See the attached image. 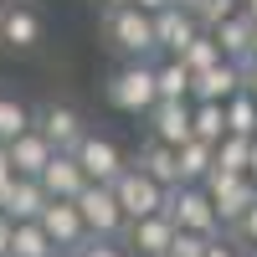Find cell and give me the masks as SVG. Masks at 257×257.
<instances>
[{
  "label": "cell",
  "mask_w": 257,
  "mask_h": 257,
  "mask_svg": "<svg viewBox=\"0 0 257 257\" xmlns=\"http://www.w3.org/2000/svg\"><path fill=\"white\" fill-rule=\"evenodd\" d=\"M134 165L149 170L160 185H180V149H170V144H160V139H144L139 155H134Z\"/></svg>",
  "instance_id": "obj_19"
},
{
  "label": "cell",
  "mask_w": 257,
  "mask_h": 257,
  "mask_svg": "<svg viewBox=\"0 0 257 257\" xmlns=\"http://www.w3.org/2000/svg\"><path fill=\"white\" fill-rule=\"evenodd\" d=\"M113 190H118V206H123L128 221L160 216V211H165V196H170V185H160V180L149 175V170H139L134 160H128V170L113 180Z\"/></svg>",
  "instance_id": "obj_5"
},
{
  "label": "cell",
  "mask_w": 257,
  "mask_h": 257,
  "mask_svg": "<svg viewBox=\"0 0 257 257\" xmlns=\"http://www.w3.org/2000/svg\"><path fill=\"white\" fill-rule=\"evenodd\" d=\"M41 226H47V237H52L57 247H67V252H77L82 242H88V221H82L77 201H47Z\"/></svg>",
  "instance_id": "obj_15"
},
{
  "label": "cell",
  "mask_w": 257,
  "mask_h": 257,
  "mask_svg": "<svg viewBox=\"0 0 257 257\" xmlns=\"http://www.w3.org/2000/svg\"><path fill=\"white\" fill-rule=\"evenodd\" d=\"M180 62H185L190 72H206V67H216V62H226V57H221V41L211 36V31H201V36L180 52Z\"/></svg>",
  "instance_id": "obj_27"
},
{
  "label": "cell",
  "mask_w": 257,
  "mask_h": 257,
  "mask_svg": "<svg viewBox=\"0 0 257 257\" xmlns=\"http://www.w3.org/2000/svg\"><path fill=\"white\" fill-rule=\"evenodd\" d=\"M211 237H201V231H175V242H170V257H206Z\"/></svg>",
  "instance_id": "obj_29"
},
{
  "label": "cell",
  "mask_w": 257,
  "mask_h": 257,
  "mask_svg": "<svg viewBox=\"0 0 257 257\" xmlns=\"http://www.w3.org/2000/svg\"><path fill=\"white\" fill-rule=\"evenodd\" d=\"M41 36H47V16L36 0H0V52L26 57L41 47Z\"/></svg>",
  "instance_id": "obj_4"
},
{
  "label": "cell",
  "mask_w": 257,
  "mask_h": 257,
  "mask_svg": "<svg viewBox=\"0 0 257 257\" xmlns=\"http://www.w3.org/2000/svg\"><path fill=\"white\" fill-rule=\"evenodd\" d=\"M211 36H216L221 41V57L226 62H237V67H252V36H257V21L247 16V11H237V16H231V21H221V26L216 31H211Z\"/></svg>",
  "instance_id": "obj_17"
},
{
  "label": "cell",
  "mask_w": 257,
  "mask_h": 257,
  "mask_svg": "<svg viewBox=\"0 0 257 257\" xmlns=\"http://www.w3.org/2000/svg\"><path fill=\"white\" fill-rule=\"evenodd\" d=\"M144 123H149V139L180 149V144L196 139V103H190V98H160Z\"/></svg>",
  "instance_id": "obj_8"
},
{
  "label": "cell",
  "mask_w": 257,
  "mask_h": 257,
  "mask_svg": "<svg viewBox=\"0 0 257 257\" xmlns=\"http://www.w3.org/2000/svg\"><path fill=\"white\" fill-rule=\"evenodd\" d=\"M36 128L57 149H72V155H77V144L88 139V123H82V113L72 108V103H41L36 108Z\"/></svg>",
  "instance_id": "obj_11"
},
{
  "label": "cell",
  "mask_w": 257,
  "mask_h": 257,
  "mask_svg": "<svg viewBox=\"0 0 257 257\" xmlns=\"http://www.w3.org/2000/svg\"><path fill=\"white\" fill-rule=\"evenodd\" d=\"M190 82H196V72H190L180 57L160 62V98H190Z\"/></svg>",
  "instance_id": "obj_24"
},
{
  "label": "cell",
  "mask_w": 257,
  "mask_h": 257,
  "mask_svg": "<svg viewBox=\"0 0 257 257\" xmlns=\"http://www.w3.org/2000/svg\"><path fill=\"white\" fill-rule=\"evenodd\" d=\"M175 6H180V11H190V16L201 21V11H206V0H175Z\"/></svg>",
  "instance_id": "obj_36"
},
{
  "label": "cell",
  "mask_w": 257,
  "mask_h": 257,
  "mask_svg": "<svg viewBox=\"0 0 257 257\" xmlns=\"http://www.w3.org/2000/svg\"><path fill=\"white\" fill-rule=\"evenodd\" d=\"M52 155H57V144H52L47 134H41L36 123H31L26 134H21V139L11 144V165H16V175H31V180H36L41 170L52 165Z\"/></svg>",
  "instance_id": "obj_18"
},
{
  "label": "cell",
  "mask_w": 257,
  "mask_h": 257,
  "mask_svg": "<svg viewBox=\"0 0 257 257\" xmlns=\"http://www.w3.org/2000/svg\"><path fill=\"white\" fill-rule=\"evenodd\" d=\"M252 57H257V36H252Z\"/></svg>",
  "instance_id": "obj_42"
},
{
  "label": "cell",
  "mask_w": 257,
  "mask_h": 257,
  "mask_svg": "<svg viewBox=\"0 0 257 257\" xmlns=\"http://www.w3.org/2000/svg\"><path fill=\"white\" fill-rule=\"evenodd\" d=\"M242 11V0H206V11H201V31H216L221 21H231Z\"/></svg>",
  "instance_id": "obj_28"
},
{
  "label": "cell",
  "mask_w": 257,
  "mask_h": 257,
  "mask_svg": "<svg viewBox=\"0 0 257 257\" xmlns=\"http://www.w3.org/2000/svg\"><path fill=\"white\" fill-rule=\"evenodd\" d=\"M103 36L123 62H139L149 52H160L155 41V16L139 11V6H103Z\"/></svg>",
  "instance_id": "obj_2"
},
{
  "label": "cell",
  "mask_w": 257,
  "mask_h": 257,
  "mask_svg": "<svg viewBox=\"0 0 257 257\" xmlns=\"http://www.w3.org/2000/svg\"><path fill=\"white\" fill-rule=\"evenodd\" d=\"M226 134H231L226 128V103H196V139L221 144Z\"/></svg>",
  "instance_id": "obj_25"
},
{
  "label": "cell",
  "mask_w": 257,
  "mask_h": 257,
  "mask_svg": "<svg viewBox=\"0 0 257 257\" xmlns=\"http://www.w3.org/2000/svg\"><path fill=\"white\" fill-rule=\"evenodd\" d=\"M52 257H77V252H67V247H57V252H52Z\"/></svg>",
  "instance_id": "obj_40"
},
{
  "label": "cell",
  "mask_w": 257,
  "mask_h": 257,
  "mask_svg": "<svg viewBox=\"0 0 257 257\" xmlns=\"http://www.w3.org/2000/svg\"><path fill=\"white\" fill-rule=\"evenodd\" d=\"M226 128L231 134H247V139H257V98L242 88L237 98L226 103Z\"/></svg>",
  "instance_id": "obj_26"
},
{
  "label": "cell",
  "mask_w": 257,
  "mask_h": 257,
  "mask_svg": "<svg viewBox=\"0 0 257 257\" xmlns=\"http://www.w3.org/2000/svg\"><path fill=\"white\" fill-rule=\"evenodd\" d=\"M216 170H226V175H247V170H252V139L247 134H226L216 144Z\"/></svg>",
  "instance_id": "obj_23"
},
{
  "label": "cell",
  "mask_w": 257,
  "mask_h": 257,
  "mask_svg": "<svg viewBox=\"0 0 257 257\" xmlns=\"http://www.w3.org/2000/svg\"><path fill=\"white\" fill-rule=\"evenodd\" d=\"M36 180L47 185V196H52V201H77V196H82V185H88V170L77 165V155H72V149H57V155H52V165L41 170Z\"/></svg>",
  "instance_id": "obj_14"
},
{
  "label": "cell",
  "mask_w": 257,
  "mask_h": 257,
  "mask_svg": "<svg viewBox=\"0 0 257 257\" xmlns=\"http://www.w3.org/2000/svg\"><path fill=\"white\" fill-rule=\"evenodd\" d=\"M206 257H247V252H242V247H237V242H231L226 231H221V237H211V247H206Z\"/></svg>",
  "instance_id": "obj_32"
},
{
  "label": "cell",
  "mask_w": 257,
  "mask_h": 257,
  "mask_svg": "<svg viewBox=\"0 0 257 257\" xmlns=\"http://www.w3.org/2000/svg\"><path fill=\"white\" fill-rule=\"evenodd\" d=\"M57 242L47 237L41 221H16V237H11V257H52Z\"/></svg>",
  "instance_id": "obj_21"
},
{
  "label": "cell",
  "mask_w": 257,
  "mask_h": 257,
  "mask_svg": "<svg viewBox=\"0 0 257 257\" xmlns=\"http://www.w3.org/2000/svg\"><path fill=\"white\" fill-rule=\"evenodd\" d=\"M226 237H231V242H237L242 252H257V206L247 211V216H242L237 226H226Z\"/></svg>",
  "instance_id": "obj_30"
},
{
  "label": "cell",
  "mask_w": 257,
  "mask_h": 257,
  "mask_svg": "<svg viewBox=\"0 0 257 257\" xmlns=\"http://www.w3.org/2000/svg\"><path fill=\"white\" fill-rule=\"evenodd\" d=\"M247 93L257 98V62H252V67H247Z\"/></svg>",
  "instance_id": "obj_37"
},
{
  "label": "cell",
  "mask_w": 257,
  "mask_h": 257,
  "mask_svg": "<svg viewBox=\"0 0 257 257\" xmlns=\"http://www.w3.org/2000/svg\"><path fill=\"white\" fill-rule=\"evenodd\" d=\"M47 185L31 180V175H16L0 185V211H6L11 221H41V211H47Z\"/></svg>",
  "instance_id": "obj_13"
},
{
  "label": "cell",
  "mask_w": 257,
  "mask_h": 257,
  "mask_svg": "<svg viewBox=\"0 0 257 257\" xmlns=\"http://www.w3.org/2000/svg\"><path fill=\"white\" fill-rule=\"evenodd\" d=\"M247 175H252V180H257V139H252V170H247Z\"/></svg>",
  "instance_id": "obj_38"
},
{
  "label": "cell",
  "mask_w": 257,
  "mask_h": 257,
  "mask_svg": "<svg viewBox=\"0 0 257 257\" xmlns=\"http://www.w3.org/2000/svg\"><path fill=\"white\" fill-rule=\"evenodd\" d=\"M134 6H139V11H149V16H160V11L175 6V0H134Z\"/></svg>",
  "instance_id": "obj_35"
},
{
  "label": "cell",
  "mask_w": 257,
  "mask_h": 257,
  "mask_svg": "<svg viewBox=\"0 0 257 257\" xmlns=\"http://www.w3.org/2000/svg\"><path fill=\"white\" fill-rule=\"evenodd\" d=\"M103 6H134V0H103Z\"/></svg>",
  "instance_id": "obj_41"
},
{
  "label": "cell",
  "mask_w": 257,
  "mask_h": 257,
  "mask_svg": "<svg viewBox=\"0 0 257 257\" xmlns=\"http://www.w3.org/2000/svg\"><path fill=\"white\" fill-rule=\"evenodd\" d=\"M77 257H128V247L118 237H88V242L77 247Z\"/></svg>",
  "instance_id": "obj_31"
},
{
  "label": "cell",
  "mask_w": 257,
  "mask_h": 257,
  "mask_svg": "<svg viewBox=\"0 0 257 257\" xmlns=\"http://www.w3.org/2000/svg\"><path fill=\"white\" fill-rule=\"evenodd\" d=\"M242 11H247V16H252V21H257V0H242Z\"/></svg>",
  "instance_id": "obj_39"
},
{
  "label": "cell",
  "mask_w": 257,
  "mask_h": 257,
  "mask_svg": "<svg viewBox=\"0 0 257 257\" xmlns=\"http://www.w3.org/2000/svg\"><path fill=\"white\" fill-rule=\"evenodd\" d=\"M175 221H170V211L160 216H144V221H128L123 226V247L134 257H170V242H175Z\"/></svg>",
  "instance_id": "obj_10"
},
{
  "label": "cell",
  "mask_w": 257,
  "mask_h": 257,
  "mask_svg": "<svg viewBox=\"0 0 257 257\" xmlns=\"http://www.w3.org/2000/svg\"><path fill=\"white\" fill-rule=\"evenodd\" d=\"M206 190H211V201H216L221 226H237L247 211L257 206V180H252V175H226V170H211V175H206Z\"/></svg>",
  "instance_id": "obj_7"
},
{
  "label": "cell",
  "mask_w": 257,
  "mask_h": 257,
  "mask_svg": "<svg viewBox=\"0 0 257 257\" xmlns=\"http://www.w3.org/2000/svg\"><path fill=\"white\" fill-rule=\"evenodd\" d=\"M11 237H16V221L0 211V257H11Z\"/></svg>",
  "instance_id": "obj_33"
},
{
  "label": "cell",
  "mask_w": 257,
  "mask_h": 257,
  "mask_svg": "<svg viewBox=\"0 0 257 257\" xmlns=\"http://www.w3.org/2000/svg\"><path fill=\"white\" fill-rule=\"evenodd\" d=\"M77 211H82V221H88V237H118V242H123L128 216H123L113 185L88 180V185H82V196H77Z\"/></svg>",
  "instance_id": "obj_6"
},
{
  "label": "cell",
  "mask_w": 257,
  "mask_h": 257,
  "mask_svg": "<svg viewBox=\"0 0 257 257\" xmlns=\"http://www.w3.org/2000/svg\"><path fill=\"white\" fill-rule=\"evenodd\" d=\"M211 170H216V144H206V139L180 144V185H206Z\"/></svg>",
  "instance_id": "obj_20"
},
{
  "label": "cell",
  "mask_w": 257,
  "mask_h": 257,
  "mask_svg": "<svg viewBox=\"0 0 257 257\" xmlns=\"http://www.w3.org/2000/svg\"><path fill=\"white\" fill-rule=\"evenodd\" d=\"M108 103L128 118H149V108L160 103V67L149 57L139 62H118L108 77Z\"/></svg>",
  "instance_id": "obj_1"
},
{
  "label": "cell",
  "mask_w": 257,
  "mask_h": 257,
  "mask_svg": "<svg viewBox=\"0 0 257 257\" xmlns=\"http://www.w3.org/2000/svg\"><path fill=\"white\" fill-rule=\"evenodd\" d=\"M247 88V67H237V62H216V67L196 72V82H190V103H231Z\"/></svg>",
  "instance_id": "obj_12"
},
{
  "label": "cell",
  "mask_w": 257,
  "mask_h": 257,
  "mask_svg": "<svg viewBox=\"0 0 257 257\" xmlns=\"http://www.w3.org/2000/svg\"><path fill=\"white\" fill-rule=\"evenodd\" d=\"M165 211H170V221H175L180 231H201V237H221V231H226L206 185H170Z\"/></svg>",
  "instance_id": "obj_3"
},
{
  "label": "cell",
  "mask_w": 257,
  "mask_h": 257,
  "mask_svg": "<svg viewBox=\"0 0 257 257\" xmlns=\"http://www.w3.org/2000/svg\"><path fill=\"white\" fill-rule=\"evenodd\" d=\"M31 123H36V113L26 108V103L11 98V93H0V144H16Z\"/></svg>",
  "instance_id": "obj_22"
},
{
  "label": "cell",
  "mask_w": 257,
  "mask_h": 257,
  "mask_svg": "<svg viewBox=\"0 0 257 257\" xmlns=\"http://www.w3.org/2000/svg\"><path fill=\"white\" fill-rule=\"evenodd\" d=\"M196 36H201V21L190 16V11H180V6H170V11L155 16V41H160L165 57H180Z\"/></svg>",
  "instance_id": "obj_16"
},
{
  "label": "cell",
  "mask_w": 257,
  "mask_h": 257,
  "mask_svg": "<svg viewBox=\"0 0 257 257\" xmlns=\"http://www.w3.org/2000/svg\"><path fill=\"white\" fill-rule=\"evenodd\" d=\"M77 165L88 170V180H103V185H113L123 170H128V160H123V149L108 139V134H93L88 128V139L77 144Z\"/></svg>",
  "instance_id": "obj_9"
},
{
  "label": "cell",
  "mask_w": 257,
  "mask_h": 257,
  "mask_svg": "<svg viewBox=\"0 0 257 257\" xmlns=\"http://www.w3.org/2000/svg\"><path fill=\"white\" fill-rule=\"evenodd\" d=\"M16 180V165H11V144H0V185Z\"/></svg>",
  "instance_id": "obj_34"
}]
</instances>
